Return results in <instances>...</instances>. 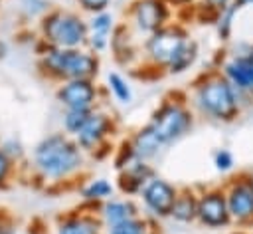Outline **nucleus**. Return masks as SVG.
<instances>
[{
    "label": "nucleus",
    "mask_w": 253,
    "mask_h": 234,
    "mask_svg": "<svg viewBox=\"0 0 253 234\" xmlns=\"http://www.w3.org/2000/svg\"><path fill=\"white\" fill-rule=\"evenodd\" d=\"M87 167V155L63 131H53L42 137L28 155V169L32 176L45 188L65 186L75 182Z\"/></svg>",
    "instance_id": "1"
},
{
    "label": "nucleus",
    "mask_w": 253,
    "mask_h": 234,
    "mask_svg": "<svg viewBox=\"0 0 253 234\" xmlns=\"http://www.w3.org/2000/svg\"><path fill=\"white\" fill-rule=\"evenodd\" d=\"M188 103L196 117L221 125L237 121L245 109L239 91L217 67H210L196 75L188 93Z\"/></svg>",
    "instance_id": "2"
},
{
    "label": "nucleus",
    "mask_w": 253,
    "mask_h": 234,
    "mask_svg": "<svg viewBox=\"0 0 253 234\" xmlns=\"http://www.w3.org/2000/svg\"><path fill=\"white\" fill-rule=\"evenodd\" d=\"M38 71L51 83L67 79H97L101 71V56L87 48H51L36 42Z\"/></svg>",
    "instance_id": "3"
},
{
    "label": "nucleus",
    "mask_w": 253,
    "mask_h": 234,
    "mask_svg": "<svg viewBox=\"0 0 253 234\" xmlns=\"http://www.w3.org/2000/svg\"><path fill=\"white\" fill-rule=\"evenodd\" d=\"M148 125L156 133L164 149L188 137L196 125V113L188 103V95L184 93L166 95L150 113Z\"/></svg>",
    "instance_id": "4"
},
{
    "label": "nucleus",
    "mask_w": 253,
    "mask_h": 234,
    "mask_svg": "<svg viewBox=\"0 0 253 234\" xmlns=\"http://www.w3.org/2000/svg\"><path fill=\"white\" fill-rule=\"evenodd\" d=\"M87 38V18L79 10L51 6L38 22V40L51 48H85Z\"/></svg>",
    "instance_id": "5"
},
{
    "label": "nucleus",
    "mask_w": 253,
    "mask_h": 234,
    "mask_svg": "<svg viewBox=\"0 0 253 234\" xmlns=\"http://www.w3.org/2000/svg\"><path fill=\"white\" fill-rule=\"evenodd\" d=\"M190 30L182 22H170L164 28L156 30L154 34L146 36L140 44V63L146 69L156 71L158 75L164 73L168 61L178 52V48L188 40Z\"/></svg>",
    "instance_id": "6"
},
{
    "label": "nucleus",
    "mask_w": 253,
    "mask_h": 234,
    "mask_svg": "<svg viewBox=\"0 0 253 234\" xmlns=\"http://www.w3.org/2000/svg\"><path fill=\"white\" fill-rule=\"evenodd\" d=\"M119 133V123L113 113H109L103 107H95L83 125V129L73 137L75 143L81 147V151L95 159H105L111 155L113 149V137Z\"/></svg>",
    "instance_id": "7"
},
{
    "label": "nucleus",
    "mask_w": 253,
    "mask_h": 234,
    "mask_svg": "<svg viewBox=\"0 0 253 234\" xmlns=\"http://www.w3.org/2000/svg\"><path fill=\"white\" fill-rule=\"evenodd\" d=\"M215 67L239 91L245 105L253 101V44L239 42L227 48Z\"/></svg>",
    "instance_id": "8"
},
{
    "label": "nucleus",
    "mask_w": 253,
    "mask_h": 234,
    "mask_svg": "<svg viewBox=\"0 0 253 234\" xmlns=\"http://www.w3.org/2000/svg\"><path fill=\"white\" fill-rule=\"evenodd\" d=\"M172 18L174 10L166 4V0H130L126 8V24L134 34L144 38L170 24Z\"/></svg>",
    "instance_id": "9"
},
{
    "label": "nucleus",
    "mask_w": 253,
    "mask_h": 234,
    "mask_svg": "<svg viewBox=\"0 0 253 234\" xmlns=\"http://www.w3.org/2000/svg\"><path fill=\"white\" fill-rule=\"evenodd\" d=\"M180 186H176L174 182H170L168 178L154 175L140 190V194L136 196L140 206L144 208V216H148L150 220L158 222V220H166L170 218L174 200L178 196Z\"/></svg>",
    "instance_id": "10"
},
{
    "label": "nucleus",
    "mask_w": 253,
    "mask_h": 234,
    "mask_svg": "<svg viewBox=\"0 0 253 234\" xmlns=\"http://www.w3.org/2000/svg\"><path fill=\"white\" fill-rule=\"evenodd\" d=\"M231 224L237 228H253V184L249 173H241L223 184Z\"/></svg>",
    "instance_id": "11"
},
{
    "label": "nucleus",
    "mask_w": 253,
    "mask_h": 234,
    "mask_svg": "<svg viewBox=\"0 0 253 234\" xmlns=\"http://www.w3.org/2000/svg\"><path fill=\"white\" fill-rule=\"evenodd\" d=\"M61 109H95L101 107L103 89L97 85V79H67L57 83L53 93Z\"/></svg>",
    "instance_id": "12"
},
{
    "label": "nucleus",
    "mask_w": 253,
    "mask_h": 234,
    "mask_svg": "<svg viewBox=\"0 0 253 234\" xmlns=\"http://www.w3.org/2000/svg\"><path fill=\"white\" fill-rule=\"evenodd\" d=\"M196 222L208 230H221L231 226L227 198L223 186H208L198 190V218Z\"/></svg>",
    "instance_id": "13"
},
{
    "label": "nucleus",
    "mask_w": 253,
    "mask_h": 234,
    "mask_svg": "<svg viewBox=\"0 0 253 234\" xmlns=\"http://www.w3.org/2000/svg\"><path fill=\"white\" fill-rule=\"evenodd\" d=\"M53 234H105V224L97 210L81 204L77 210L63 212L55 218Z\"/></svg>",
    "instance_id": "14"
},
{
    "label": "nucleus",
    "mask_w": 253,
    "mask_h": 234,
    "mask_svg": "<svg viewBox=\"0 0 253 234\" xmlns=\"http://www.w3.org/2000/svg\"><path fill=\"white\" fill-rule=\"evenodd\" d=\"M158 175L156 169L152 167V163L148 161H140L134 159L132 163H128L125 169L117 171V180H115V188L123 194V196H138L142 186L154 176Z\"/></svg>",
    "instance_id": "15"
},
{
    "label": "nucleus",
    "mask_w": 253,
    "mask_h": 234,
    "mask_svg": "<svg viewBox=\"0 0 253 234\" xmlns=\"http://www.w3.org/2000/svg\"><path fill=\"white\" fill-rule=\"evenodd\" d=\"M109 50H111L115 61L121 65H132L134 61H140V50L134 44V32L130 30V26L126 22L117 24V28L113 30Z\"/></svg>",
    "instance_id": "16"
},
{
    "label": "nucleus",
    "mask_w": 253,
    "mask_h": 234,
    "mask_svg": "<svg viewBox=\"0 0 253 234\" xmlns=\"http://www.w3.org/2000/svg\"><path fill=\"white\" fill-rule=\"evenodd\" d=\"M126 145H128V149L132 151L134 159L148 161V163H152V161L164 151V145L160 143V139L156 137V133L150 129L148 123L136 127V129L126 137Z\"/></svg>",
    "instance_id": "17"
},
{
    "label": "nucleus",
    "mask_w": 253,
    "mask_h": 234,
    "mask_svg": "<svg viewBox=\"0 0 253 234\" xmlns=\"http://www.w3.org/2000/svg\"><path fill=\"white\" fill-rule=\"evenodd\" d=\"M97 214H99L101 222L105 224V228H109V226H115L119 222L128 220V218H134L142 212H140V204L134 198H130V196H121V198L111 196L109 200L99 204Z\"/></svg>",
    "instance_id": "18"
},
{
    "label": "nucleus",
    "mask_w": 253,
    "mask_h": 234,
    "mask_svg": "<svg viewBox=\"0 0 253 234\" xmlns=\"http://www.w3.org/2000/svg\"><path fill=\"white\" fill-rule=\"evenodd\" d=\"M115 184L105 178V176H93L85 182L79 184V196H81V204L87 208L97 210L99 204H103L105 200H109L111 196H115Z\"/></svg>",
    "instance_id": "19"
},
{
    "label": "nucleus",
    "mask_w": 253,
    "mask_h": 234,
    "mask_svg": "<svg viewBox=\"0 0 253 234\" xmlns=\"http://www.w3.org/2000/svg\"><path fill=\"white\" fill-rule=\"evenodd\" d=\"M198 218V190L192 186H182L174 200L170 220L178 224H194Z\"/></svg>",
    "instance_id": "20"
},
{
    "label": "nucleus",
    "mask_w": 253,
    "mask_h": 234,
    "mask_svg": "<svg viewBox=\"0 0 253 234\" xmlns=\"http://www.w3.org/2000/svg\"><path fill=\"white\" fill-rule=\"evenodd\" d=\"M198 58H200V46L194 38H188L178 48V52L172 56V59L168 61V65L164 69V75H182V73L190 71L196 65Z\"/></svg>",
    "instance_id": "21"
},
{
    "label": "nucleus",
    "mask_w": 253,
    "mask_h": 234,
    "mask_svg": "<svg viewBox=\"0 0 253 234\" xmlns=\"http://www.w3.org/2000/svg\"><path fill=\"white\" fill-rule=\"evenodd\" d=\"M105 87H107L109 95H111L117 103H121V105L132 103L134 93H132L130 81H128L121 71H109V73H107V85H105Z\"/></svg>",
    "instance_id": "22"
},
{
    "label": "nucleus",
    "mask_w": 253,
    "mask_h": 234,
    "mask_svg": "<svg viewBox=\"0 0 253 234\" xmlns=\"http://www.w3.org/2000/svg\"><path fill=\"white\" fill-rule=\"evenodd\" d=\"M233 2L235 0H198L194 6V18L200 20V24H211L213 26L219 12L229 8Z\"/></svg>",
    "instance_id": "23"
},
{
    "label": "nucleus",
    "mask_w": 253,
    "mask_h": 234,
    "mask_svg": "<svg viewBox=\"0 0 253 234\" xmlns=\"http://www.w3.org/2000/svg\"><path fill=\"white\" fill-rule=\"evenodd\" d=\"M239 12L241 10L235 6V2L229 8H225L223 12H219V16L213 22V28H215V34H217L219 42H223V44H229L231 42L233 32H235V20H237Z\"/></svg>",
    "instance_id": "24"
},
{
    "label": "nucleus",
    "mask_w": 253,
    "mask_h": 234,
    "mask_svg": "<svg viewBox=\"0 0 253 234\" xmlns=\"http://www.w3.org/2000/svg\"><path fill=\"white\" fill-rule=\"evenodd\" d=\"M152 228H154V220L138 214L134 218H128L125 222L105 228V234H150Z\"/></svg>",
    "instance_id": "25"
},
{
    "label": "nucleus",
    "mask_w": 253,
    "mask_h": 234,
    "mask_svg": "<svg viewBox=\"0 0 253 234\" xmlns=\"http://www.w3.org/2000/svg\"><path fill=\"white\" fill-rule=\"evenodd\" d=\"M91 111H87V109H61V131L67 133L69 137H75L83 129V125L87 123Z\"/></svg>",
    "instance_id": "26"
},
{
    "label": "nucleus",
    "mask_w": 253,
    "mask_h": 234,
    "mask_svg": "<svg viewBox=\"0 0 253 234\" xmlns=\"http://www.w3.org/2000/svg\"><path fill=\"white\" fill-rule=\"evenodd\" d=\"M51 4L49 0H18V14L24 22H40L47 12Z\"/></svg>",
    "instance_id": "27"
},
{
    "label": "nucleus",
    "mask_w": 253,
    "mask_h": 234,
    "mask_svg": "<svg viewBox=\"0 0 253 234\" xmlns=\"http://www.w3.org/2000/svg\"><path fill=\"white\" fill-rule=\"evenodd\" d=\"M0 149L6 153V157L14 165H18V167L28 165V151H26L24 143L18 137H4V139H0Z\"/></svg>",
    "instance_id": "28"
},
{
    "label": "nucleus",
    "mask_w": 253,
    "mask_h": 234,
    "mask_svg": "<svg viewBox=\"0 0 253 234\" xmlns=\"http://www.w3.org/2000/svg\"><path fill=\"white\" fill-rule=\"evenodd\" d=\"M87 26H89V32L109 34V36H111L113 30L117 28V20H115V14H113L111 10H105V12L87 16Z\"/></svg>",
    "instance_id": "29"
},
{
    "label": "nucleus",
    "mask_w": 253,
    "mask_h": 234,
    "mask_svg": "<svg viewBox=\"0 0 253 234\" xmlns=\"http://www.w3.org/2000/svg\"><path fill=\"white\" fill-rule=\"evenodd\" d=\"M18 171H20V167L14 165L6 157V153L0 149V190H8L14 184V178L18 176Z\"/></svg>",
    "instance_id": "30"
},
{
    "label": "nucleus",
    "mask_w": 253,
    "mask_h": 234,
    "mask_svg": "<svg viewBox=\"0 0 253 234\" xmlns=\"http://www.w3.org/2000/svg\"><path fill=\"white\" fill-rule=\"evenodd\" d=\"M211 165H213V169H215L217 173L225 175V173L233 171V167H235V157H233V153H231L229 149L221 147V149H215V151L211 153Z\"/></svg>",
    "instance_id": "31"
},
{
    "label": "nucleus",
    "mask_w": 253,
    "mask_h": 234,
    "mask_svg": "<svg viewBox=\"0 0 253 234\" xmlns=\"http://www.w3.org/2000/svg\"><path fill=\"white\" fill-rule=\"evenodd\" d=\"M87 50H91L93 54L97 56H103L109 52L111 48V36L109 34H97V32H89V38H87Z\"/></svg>",
    "instance_id": "32"
},
{
    "label": "nucleus",
    "mask_w": 253,
    "mask_h": 234,
    "mask_svg": "<svg viewBox=\"0 0 253 234\" xmlns=\"http://www.w3.org/2000/svg\"><path fill=\"white\" fill-rule=\"evenodd\" d=\"M77 10L81 14H87V16H93V14H99V12H105L111 8V4L115 0H73Z\"/></svg>",
    "instance_id": "33"
},
{
    "label": "nucleus",
    "mask_w": 253,
    "mask_h": 234,
    "mask_svg": "<svg viewBox=\"0 0 253 234\" xmlns=\"http://www.w3.org/2000/svg\"><path fill=\"white\" fill-rule=\"evenodd\" d=\"M0 234H18V222L8 210H0Z\"/></svg>",
    "instance_id": "34"
},
{
    "label": "nucleus",
    "mask_w": 253,
    "mask_h": 234,
    "mask_svg": "<svg viewBox=\"0 0 253 234\" xmlns=\"http://www.w3.org/2000/svg\"><path fill=\"white\" fill-rule=\"evenodd\" d=\"M198 0H166V4L176 12H194V6H196Z\"/></svg>",
    "instance_id": "35"
},
{
    "label": "nucleus",
    "mask_w": 253,
    "mask_h": 234,
    "mask_svg": "<svg viewBox=\"0 0 253 234\" xmlns=\"http://www.w3.org/2000/svg\"><path fill=\"white\" fill-rule=\"evenodd\" d=\"M8 54H10V44L0 38V61H4L8 58Z\"/></svg>",
    "instance_id": "36"
},
{
    "label": "nucleus",
    "mask_w": 253,
    "mask_h": 234,
    "mask_svg": "<svg viewBox=\"0 0 253 234\" xmlns=\"http://www.w3.org/2000/svg\"><path fill=\"white\" fill-rule=\"evenodd\" d=\"M26 234H45V232H43V226H42L40 222H32V224L28 226Z\"/></svg>",
    "instance_id": "37"
},
{
    "label": "nucleus",
    "mask_w": 253,
    "mask_h": 234,
    "mask_svg": "<svg viewBox=\"0 0 253 234\" xmlns=\"http://www.w3.org/2000/svg\"><path fill=\"white\" fill-rule=\"evenodd\" d=\"M235 6H237L239 10H243V8L253 6V0H235Z\"/></svg>",
    "instance_id": "38"
},
{
    "label": "nucleus",
    "mask_w": 253,
    "mask_h": 234,
    "mask_svg": "<svg viewBox=\"0 0 253 234\" xmlns=\"http://www.w3.org/2000/svg\"><path fill=\"white\" fill-rule=\"evenodd\" d=\"M229 234H247V232L241 228V230H233V232H229Z\"/></svg>",
    "instance_id": "39"
},
{
    "label": "nucleus",
    "mask_w": 253,
    "mask_h": 234,
    "mask_svg": "<svg viewBox=\"0 0 253 234\" xmlns=\"http://www.w3.org/2000/svg\"><path fill=\"white\" fill-rule=\"evenodd\" d=\"M249 178H251V184H253V173H249Z\"/></svg>",
    "instance_id": "40"
},
{
    "label": "nucleus",
    "mask_w": 253,
    "mask_h": 234,
    "mask_svg": "<svg viewBox=\"0 0 253 234\" xmlns=\"http://www.w3.org/2000/svg\"><path fill=\"white\" fill-rule=\"evenodd\" d=\"M121 2H128V0H121Z\"/></svg>",
    "instance_id": "41"
},
{
    "label": "nucleus",
    "mask_w": 253,
    "mask_h": 234,
    "mask_svg": "<svg viewBox=\"0 0 253 234\" xmlns=\"http://www.w3.org/2000/svg\"><path fill=\"white\" fill-rule=\"evenodd\" d=\"M2 2H4V0H0V6H2Z\"/></svg>",
    "instance_id": "42"
},
{
    "label": "nucleus",
    "mask_w": 253,
    "mask_h": 234,
    "mask_svg": "<svg viewBox=\"0 0 253 234\" xmlns=\"http://www.w3.org/2000/svg\"><path fill=\"white\" fill-rule=\"evenodd\" d=\"M16 2H18V0H16Z\"/></svg>",
    "instance_id": "43"
}]
</instances>
